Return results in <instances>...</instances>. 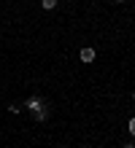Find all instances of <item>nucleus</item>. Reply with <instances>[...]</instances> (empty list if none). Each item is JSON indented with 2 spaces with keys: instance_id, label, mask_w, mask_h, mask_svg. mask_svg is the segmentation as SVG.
<instances>
[{
  "instance_id": "nucleus-2",
  "label": "nucleus",
  "mask_w": 135,
  "mask_h": 148,
  "mask_svg": "<svg viewBox=\"0 0 135 148\" xmlns=\"http://www.w3.org/2000/svg\"><path fill=\"white\" fill-rule=\"evenodd\" d=\"M78 59H81V62H84V65H92L95 59H97V51H95L92 46H84V49L78 51Z\"/></svg>"
},
{
  "instance_id": "nucleus-9",
  "label": "nucleus",
  "mask_w": 135,
  "mask_h": 148,
  "mask_svg": "<svg viewBox=\"0 0 135 148\" xmlns=\"http://www.w3.org/2000/svg\"><path fill=\"white\" fill-rule=\"evenodd\" d=\"M132 102H135V92H132Z\"/></svg>"
},
{
  "instance_id": "nucleus-8",
  "label": "nucleus",
  "mask_w": 135,
  "mask_h": 148,
  "mask_svg": "<svg viewBox=\"0 0 135 148\" xmlns=\"http://www.w3.org/2000/svg\"><path fill=\"white\" fill-rule=\"evenodd\" d=\"M114 3H124V0H114Z\"/></svg>"
},
{
  "instance_id": "nucleus-7",
  "label": "nucleus",
  "mask_w": 135,
  "mask_h": 148,
  "mask_svg": "<svg viewBox=\"0 0 135 148\" xmlns=\"http://www.w3.org/2000/svg\"><path fill=\"white\" fill-rule=\"evenodd\" d=\"M122 148H135V145H132V143H124V145H122Z\"/></svg>"
},
{
  "instance_id": "nucleus-3",
  "label": "nucleus",
  "mask_w": 135,
  "mask_h": 148,
  "mask_svg": "<svg viewBox=\"0 0 135 148\" xmlns=\"http://www.w3.org/2000/svg\"><path fill=\"white\" fill-rule=\"evenodd\" d=\"M33 119L38 121V124H41V121H46V119H49V108H41V110H35V113H33Z\"/></svg>"
},
{
  "instance_id": "nucleus-6",
  "label": "nucleus",
  "mask_w": 135,
  "mask_h": 148,
  "mask_svg": "<svg viewBox=\"0 0 135 148\" xmlns=\"http://www.w3.org/2000/svg\"><path fill=\"white\" fill-rule=\"evenodd\" d=\"M127 129H130V135H132V137H135V116H132V119H130V124H127Z\"/></svg>"
},
{
  "instance_id": "nucleus-4",
  "label": "nucleus",
  "mask_w": 135,
  "mask_h": 148,
  "mask_svg": "<svg viewBox=\"0 0 135 148\" xmlns=\"http://www.w3.org/2000/svg\"><path fill=\"white\" fill-rule=\"evenodd\" d=\"M43 11H51V8H57V0H41Z\"/></svg>"
},
{
  "instance_id": "nucleus-5",
  "label": "nucleus",
  "mask_w": 135,
  "mask_h": 148,
  "mask_svg": "<svg viewBox=\"0 0 135 148\" xmlns=\"http://www.w3.org/2000/svg\"><path fill=\"white\" fill-rule=\"evenodd\" d=\"M8 110H11V113H22V110H24V108H22V105H19V102H11V105H8Z\"/></svg>"
},
{
  "instance_id": "nucleus-1",
  "label": "nucleus",
  "mask_w": 135,
  "mask_h": 148,
  "mask_svg": "<svg viewBox=\"0 0 135 148\" xmlns=\"http://www.w3.org/2000/svg\"><path fill=\"white\" fill-rule=\"evenodd\" d=\"M24 110H30V113H35V110H41V108H46L43 105V100L38 97V94H30V97L24 100V105H22Z\"/></svg>"
}]
</instances>
